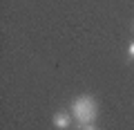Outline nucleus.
I'll use <instances>...</instances> for the list:
<instances>
[{"label": "nucleus", "mask_w": 134, "mask_h": 130, "mask_svg": "<svg viewBox=\"0 0 134 130\" xmlns=\"http://www.w3.org/2000/svg\"><path fill=\"white\" fill-rule=\"evenodd\" d=\"M69 112H72V117L76 119L78 126L94 123L96 117H98V101H96L92 94H78V96L72 99Z\"/></svg>", "instance_id": "nucleus-1"}, {"label": "nucleus", "mask_w": 134, "mask_h": 130, "mask_svg": "<svg viewBox=\"0 0 134 130\" xmlns=\"http://www.w3.org/2000/svg\"><path fill=\"white\" fill-rule=\"evenodd\" d=\"M72 121H74L72 112H56V115L52 117V126L56 130H67L69 126H72Z\"/></svg>", "instance_id": "nucleus-2"}, {"label": "nucleus", "mask_w": 134, "mask_h": 130, "mask_svg": "<svg viewBox=\"0 0 134 130\" xmlns=\"http://www.w3.org/2000/svg\"><path fill=\"white\" fill-rule=\"evenodd\" d=\"M127 58H130V61H134V40L130 43V47H127Z\"/></svg>", "instance_id": "nucleus-3"}, {"label": "nucleus", "mask_w": 134, "mask_h": 130, "mask_svg": "<svg viewBox=\"0 0 134 130\" xmlns=\"http://www.w3.org/2000/svg\"><path fill=\"white\" fill-rule=\"evenodd\" d=\"M78 130H98L96 123H87V126H78Z\"/></svg>", "instance_id": "nucleus-4"}]
</instances>
